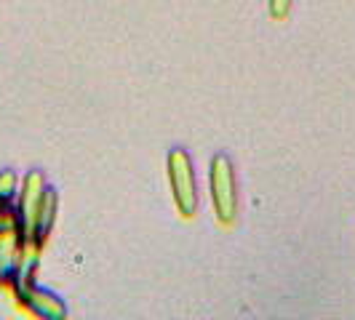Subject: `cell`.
I'll return each mask as SVG.
<instances>
[{"label": "cell", "mask_w": 355, "mask_h": 320, "mask_svg": "<svg viewBox=\"0 0 355 320\" xmlns=\"http://www.w3.org/2000/svg\"><path fill=\"white\" fill-rule=\"evenodd\" d=\"M49 184H46V177L43 171H27L24 179L19 181V193H17V232L19 238L27 243L30 249V235H33V224H35L37 208L43 203V195H46Z\"/></svg>", "instance_id": "4"}, {"label": "cell", "mask_w": 355, "mask_h": 320, "mask_svg": "<svg viewBox=\"0 0 355 320\" xmlns=\"http://www.w3.org/2000/svg\"><path fill=\"white\" fill-rule=\"evenodd\" d=\"M17 230V206L11 208H0V235Z\"/></svg>", "instance_id": "8"}, {"label": "cell", "mask_w": 355, "mask_h": 320, "mask_svg": "<svg viewBox=\"0 0 355 320\" xmlns=\"http://www.w3.org/2000/svg\"><path fill=\"white\" fill-rule=\"evenodd\" d=\"M11 291H14V299H17L19 307H21L24 312H30L33 318H40V320L67 318L64 302H62L56 294L40 288V285L35 283V278H19L17 283L11 285Z\"/></svg>", "instance_id": "3"}, {"label": "cell", "mask_w": 355, "mask_h": 320, "mask_svg": "<svg viewBox=\"0 0 355 320\" xmlns=\"http://www.w3.org/2000/svg\"><path fill=\"white\" fill-rule=\"evenodd\" d=\"M27 243L19 238V232H6L0 235V283L8 285L19 278L21 265H24V256H27Z\"/></svg>", "instance_id": "5"}, {"label": "cell", "mask_w": 355, "mask_h": 320, "mask_svg": "<svg viewBox=\"0 0 355 320\" xmlns=\"http://www.w3.org/2000/svg\"><path fill=\"white\" fill-rule=\"evenodd\" d=\"M56 211H59V197L53 193L51 187L46 190V195H43V203H40V208H37V216H35V224H33V235H30V249L40 251L46 246V240L51 238V230L53 224H56Z\"/></svg>", "instance_id": "6"}, {"label": "cell", "mask_w": 355, "mask_h": 320, "mask_svg": "<svg viewBox=\"0 0 355 320\" xmlns=\"http://www.w3.org/2000/svg\"><path fill=\"white\" fill-rule=\"evenodd\" d=\"M166 171H168V184H171V195H174V206H177L179 216L196 219L198 208H200V193H198L196 166H193L190 152L184 147L168 150Z\"/></svg>", "instance_id": "1"}, {"label": "cell", "mask_w": 355, "mask_h": 320, "mask_svg": "<svg viewBox=\"0 0 355 320\" xmlns=\"http://www.w3.org/2000/svg\"><path fill=\"white\" fill-rule=\"evenodd\" d=\"M209 193L211 206L216 213V222L222 227H232L238 219V181L232 160L225 152H216L209 166Z\"/></svg>", "instance_id": "2"}, {"label": "cell", "mask_w": 355, "mask_h": 320, "mask_svg": "<svg viewBox=\"0 0 355 320\" xmlns=\"http://www.w3.org/2000/svg\"><path fill=\"white\" fill-rule=\"evenodd\" d=\"M291 6H294V0H267V14L275 21H284L291 14Z\"/></svg>", "instance_id": "7"}]
</instances>
